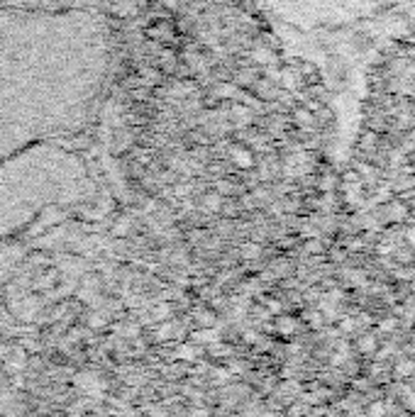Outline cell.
Listing matches in <instances>:
<instances>
[{"label": "cell", "mask_w": 415, "mask_h": 417, "mask_svg": "<svg viewBox=\"0 0 415 417\" xmlns=\"http://www.w3.org/2000/svg\"><path fill=\"white\" fill-rule=\"evenodd\" d=\"M406 239H408V242H411V244H415V230H408Z\"/></svg>", "instance_id": "cell-7"}, {"label": "cell", "mask_w": 415, "mask_h": 417, "mask_svg": "<svg viewBox=\"0 0 415 417\" xmlns=\"http://www.w3.org/2000/svg\"><path fill=\"white\" fill-rule=\"evenodd\" d=\"M386 413V405L384 403H374L372 408H369V415H384Z\"/></svg>", "instance_id": "cell-4"}, {"label": "cell", "mask_w": 415, "mask_h": 417, "mask_svg": "<svg viewBox=\"0 0 415 417\" xmlns=\"http://www.w3.org/2000/svg\"><path fill=\"white\" fill-rule=\"evenodd\" d=\"M379 329L381 332H391V329H396V320L389 317V320H384V322H379Z\"/></svg>", "instance_id": "cell-3"}, {"label": "cell", "mask_w": 415, "mask_h": 417, "mask_svg": "<svg viewBox=\"0 0 415 417\" xmlns=\"http://www.w3.org/2000/svg\"><path fill=\"white\" fill-rule=\"evenodd\" d=\"M340 327H342V332H352V329H354V320L345 317L342 322H340Z\"/></svg>", "instance_id": "cell-5"}, {"label": "cell", "mask_w": 415, "mask_h": 417, "mask_svg": "<svg viewBox=\"0 0 415 417\" xmlns=\"http://www.w3.org/2000/svg\"><path fill=\"white\" fill-rule=\"evenodd\" d=\"M374 349H377V339H374V337L372 334H367V337H362V339H359V352H374Z\"/></svg>", "instance_id": "cell-2"}, {"label": "cell", "mask_w": 415, "mask_h": 417, "mask_svg": "<svg viewBox=\"0 0 415 417\" xmlns=\"http://www.w3.org/2000/svg\"><path fill=\"white\" fill-rule=\"evenodd\" d=\"M415 374V361L413 359H401V361L396 364V376L398 379H408V376Z\"/></svg>", "instance_id": "cell-1"}, {"label": "cell", "mask_w": 415, "mask_h": 417, "mask_svg": "<svg viewBox=\"0 0 415 417\" xmlns=\"http://www.w3.org/2000/svg\"><path fill=\"white\" fill-rule=\"evenodd\" d=\"M394 251V244H379V254H391Z\"/></svg>", "instance_id": "cell-6"}]
</instances>
